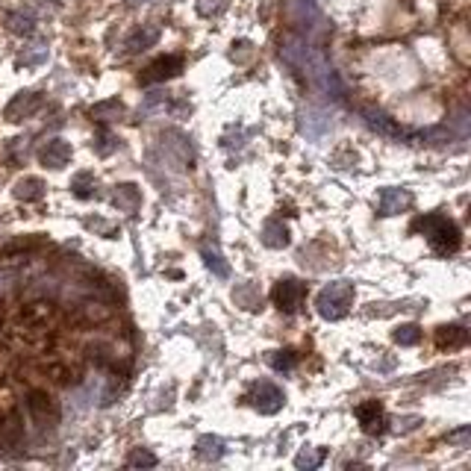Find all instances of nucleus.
I'll return each instance as SVG.
<instances>
[{
  "label": "nucleus",
  "mask_w": 471,
  "mask_h": 471,
  "mask_svg": "<svg viewBox=\"0 0 471 471\" xmlns=\"http://www.w3.org/2000/svg\"><path fill=\"white\" fill-rule=\"evenodd\" d=\"M410 230H413V233H424L427 242H430V247H433V254H439V256H451V254L460 251V245H463L460 227H456L451 218L436 215V213L418 215V218L413 221Z\"/></svg>",
  "instance_id": "1"
},
{
  "label": "nucleus",
  "mask_w": 471,
  "mask_h": 471,
  "mask_svg": "<svg viewBox=\"0 0 471 471\" xmlns=\"http://www.w3.org/2000/svg\"><path fill=\"white\" fill-rule=\"evenodd\" d=\"M354 306V286L348 280H336L330 286L321 289V295L315 297V309L321 318L327 321H339L348 315V309Z\"/></svg>",
  "instance_id": "2"
},
{
  "label": "nucleus",
  "mask_w": 471,
  "mask_h": 471,
  "mask_svg": "<svg viewBox=\"0 0 471 471\" xmlns=\"http://www.w3.org/2000/svg\"><path fill=\"white\" fill-rule=\"evenodd\" d=\"M271 301H274V306L280 309V313H297L301 309V304L306 301V286L301 280H295V277H286V280H280L274 292H271Z\"/></svg>",
  "instance_id": "3"
},
{
  "label": "nucleus",
  "mask_w": 471,
  "mask_h": 471,
  "mask_svg": "<svg viewBox=\"0 0 471 471\" xmlns=\"http://www.w3.org/2000/svg\"><path fill=\"white\" fill-rule=\"evenodd\" d=\"M27 410L39 427H53L59 421V404L53 401V395H47L44 389H33L27 395Z\"/></svg>",
  "instance_id": "4"
},
{
  "label": "nucleus",
  "mask_w": 471,
  "mask_h": 471,
  "mask_svg": "<svg viewBox=\"0 0 471 471\" xmlns=\"http://www.w3.org/2000/svg\"><path fill=\"white\" fill-rule=\"evenodd\" d=\"M245 401H251L254 410H259L263 415H274V413L283 410V404H286V395H283V389H277L274 383H256Z\"/></svg>",
  "instance_id": "5"
},
{
  "label": "nucleus",
  "mask_w": 471,
  "mask_h": 471,
  "mask_svg": "<svg viewBox=\"0 0 471 471\" xmlns=\"http://www.w3.org/2000/svg\"><path fill=\"white\" fill-rule=\"evenodd\" d=\"M180 71H183V56L168 53V56H159V59H154L151 65L144 68V74L139 77V83H144V85H151V83H163V80L177 77Z\"/></svg>",
  "instance_id": "6"
},
{
  "label": "nucleus",
  "mask_w": 471,
  "mask_h": 471,
  "mask_svg": "<svg viewBox=\"0 0 471 471\" xmlns=\"http://www.w3.org/2000/svg\"><path fill=\"white\" fill-rule=\"evenodd\" d=\"M356 421L368 436H377V433L386 430V413H383L380 401H363L356 406Z\"/></svg>",
  "instance_id": "7"
},
{
  "label": "nucleus",
  "mask_w": 471,
  "mask_h": 471,
  "mask_svg": "<svg viewBox=\"0 0 471 471\" xmlns=\"http://www.w3.org/2000/svg\"><path fill=\"white\" fill-rule=\"evenodd\" d=\"M377 206H380V215H395V213H401V209L413 206V195L404 189H383Z\"/></svg>",
  "instance_id": "8"
},
{
  "label": "nucleus",
  "mask_w": 471,
  "mask_h": 471,
  "mask_svg": "<svg viewBox=\"0 0 471 471\" xmlns=\"http://www.w3.org/2000/svg\"><path fill=\"white\" fill-rule=\"evenodd\" d=\"M42 163L47 168H62V165H68V159H71V144L68 142H62V139H53V142H47L42 147Z\"/></svg>",
  "instance_id": "9"
},
{
  "label": "nucleus",
  "mask_w": 471,
  "mask_h": 471,
  "mask_svg": "<svg viewBox=\"0 0 471 471\" xmlns=\"http://www.w3.org/2000/svg\"><path fill=\"white\" fill-rule=\"evenodd\" d=\"M468 342V330H463L460 324H445L436 330V345L442 351H456V348H465Z\"/></svg>",
  "instance_id": "10"
},
{
  "label": "nucleus",
  "mask_w": 471,
  "mask_h": 471,
  "mask_svg": "<svg viewBox=\"0 0 471 471\" xmlns=\"http://www.w3.org/2000/svg\"><path fill=\"white\" fill-rule=\"evenodd\" d=\"M113 204L121 209V213H135V209H139V204H142V192L135 189L133 183H121V185H115Z\"/></svg>",
  "instance_id": "11"
},
{
  "label": "nucleus",
  "mask_w": 471,
  "mask_h": 471,
  "mask_svg": "<svg viewBox=\"0 0 471 471\" xmlns=\"http://www.w3.org/2000/svg\"><path fill=\"white\" fill-rule=\"evenodd\" d=\"M263 242L265 247H286L292 239H289V230L283 227V221H268L263 230Z\"/></svg>",
  "instance_id": "12"
},
{
  "label": "nucleus",
  "mask_w": 471,
  "mask_h": 471,
  "mask_svg": "<svg viewBox=\"0 0 471 471\" xmlns=\"http://www.w3.org/2000/svg\"><path fill=\"white\" fill-rule=\"evenodd\" d=\"M47 377H51L56 386H71V383L80 380V371L71 368L68 363H51L47 365Z\"/></svg>",
  "instance_id": "13"
},
{
  "label": "nucleus",
  "mask_w": 471,
  "mask_h": 471,
  "mask_svg": "<svg viewBox=\"0 0 471 471\" xmlns=\"http://www.w3.org/2000/svg\"><path fill=\"white\" fill-rule=\"evenodd\" d=\"M51 315H53V304H47V301H35V304H30L27 309H24V318H27L33 327L47 324Z\"/></svg>",
  "instance_id": "14"
},
{
  "label": "nucleus",
  "mask_w": 471,
  "mask_h": 471,
  "mask_svg": "<svg viewBox=\"0 0 471 471\" xmlns=\"http://www.w3.org/2000/svg\"><path fill=\"white\" fill-rule=\"evenodd\" d=\"M221 454H224V442L218 436H201L197 439V456L201 460H221Z\"/></svg>",
  "instance_id": "15"
},
{
  "label": "nucleus",
  "mask_w": 471,
  "mask_h": 471,
  "mask_svg": "<svg viewBox=\"0 0 471 471\" xmlns=\"http://www.w3.org/2000/svg\"><path fill=\"white\" fill-rule=\"evenodd\" d=\"M42 195H44V183L35 180V177L21 180V183L15 185V197H21V201H39Z\"/></svg>",
  "instance_id": "16"
},
{
  "label": "nucleus",
  "mask_w": 471,
  "mask_h": 471,
  "mask_svg": "<svg viewBox=\"0 0 471 471\" xmlns=\"http://www.w3.org/2000/svg\"><path fill=\"white\" fill-rule=\"evenodd\" d=\"M392 339L401 345V348H413V345L421 342V327L418 324H401L398 330L392 333Z\"/></svg>",
  "instance_id": "17"
},
{
  "label": "nucleus",
  "mask_w": 471,
  "mask_h": 471,
  "mask_svg": "<svg viewBox=\"0 0 471 471\" xmlns=\"http://www.w3.org/2000/svg\"><path fill=\"white\" fill-rule=\"evenodd\" d=\"M109 315H113V309L104 306V304H85L83 306V321L85 324H104V321H109Z\"/></svg>",
  "instance_id": "18"
},
{
  "label": "nucleus",
  "mask_w": 471,
  "mask_h": 471,
  "mask_svg": "<svg viewBox=\"0 0 471 471\" xmlns=\"http://www.w3.org/2000/svg\"><path fill=\"white\" fill-rule=\"evenodd\" d=\"M268 363H271V368H274V371H292L295 365H297V354L295 351H274V354H271L268 356Z\"/></svg>",
  "instance_id": "19"
},
{
  "label": "nucleus",
  "mask_w": 471,
  "mask_h": 471,
  "mask_svg": "<svg viewBox=\"0 0 471 471\" xmlns=\"http://www.w3.org/2000/svg\"><path fill=\"white\" fill-rule=\"evenodd\" d=\"M321 460H324V451L321 448H306V451H301L295 456V465L297 468H318Z\"/></svg>",
  "instance_id": "20"
},
{
  "label": "nucleus",
  "mask_w": 471,
  "mask_h": 471,
  "mask_svg": "<svg viewBox=\"0 0 471 471\" xmlns=\"http://www.w3.org/2000/svg\"><path fill=\"white\" fill-rule=\"evenodd\" d=\"M121 113H124V106H121L118 101H106V104H101V106L92 109V118H97V121H113V118H118Z\"/></svg>",
  "instance_id": "21"
},
{
  "label": "nucleus",
  "mask_w": 471,
  "mask_h": 471,
  "mask_svg": "<svg viewBox=\"0 0 471 471\" xmlns=\"http://www.w3.org/2000/svg\"><path fill=\"white\" fill-rule=\"evenodd\" d=\"M85 354H89L92 363H94V365H101V368L113 365V354H109L106 345H89V348H85Z\"/></svg>",
  "instance_id": "22"
},
{
  "label": "nucleus",
  "mask_w": 471,
  "mask_h": 471,
  "mask_svg": "<svg viewBox=\"0 0 471 471\" xmlns=\"http://www.w3.org/2000/svg\"><path fill=\"white\" fill-rule=\"evenodd\" d=\"M71 189H74V195H77V197H89V195H92V189H94V177L89 174V171H83V174L74 177Z\"/></svg>",
  "instance_id": "23"
},
{
  "label": "nucleus",
  "mask_w": 471,
  "mask_h": 471,
  "mask_svg": "<svg viewBox=\"0 0 471 471\" xmlns=\"http://www.w3.org/2000/svg\"><path fill=\"white\" fill-rule=\"evenodd\" d=\"M127 465H133V468H142V465H144V468H154V465H156V456H154L151 451H142V448H139V451H133V454L127 456Z\"/></svg>",
  "instance_id": "24"
},
{
  "label": "nucleus",
  "mask_w": 471,
  "mask_h": 471,
  "mask_svg": "<svg viewBox=\"0 0 471 471\" xmlns=\"http://www.w3.org/2000/svg\"><path fill=\"white\" fill-rule=\"evenodd\" d=\"M204 259H206V265L215 271L218 277H227L230 274V265L221 259V254H215V251H204Z\"/></svg>",
  "instance_id": "25"
},
{
  "label": "nucleus",
  "mask_w": 471,
  "mask_h": 471,
  "mask_svg": "<svg viewBox=\"0 0 471 471\" xmlns=\"http://www.w3.org/2000/svg\"><path fill=\"white\" fill-rule=\"evenodd\" d=\"M465 439H468V427L456 430V433H451V436H448V442H465Z\"/></svg>",
  "instance_id": "26"
}]
</instances>
